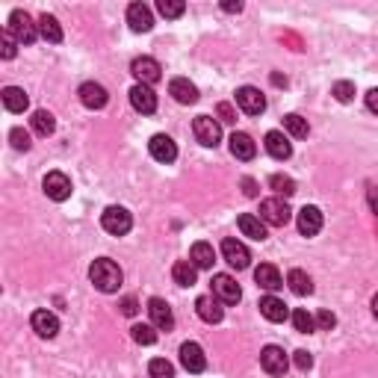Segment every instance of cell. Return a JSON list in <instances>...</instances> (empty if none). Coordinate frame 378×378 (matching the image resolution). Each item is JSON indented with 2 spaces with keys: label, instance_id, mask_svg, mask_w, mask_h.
Returning <instances> with one entry per match:
<instances>
[{
  "label": "cell",
  "instance_id": "obj_1",
  "mask_svg": "<svg viewBox=\"0 0 378 378\" xmlns=\"http://www.w3.org/2000/svg\"><path fill=\"white\" fill-rule=\"evenodd\" d=\"M89 281H92L101 293H115L124 281V272L118 269V263H113L109 257H101L89 266Z\"/></svg>",
  "mask_w": 378,
  "mask_h": 378
},
{
  "label": "cell",
  "instance_id": "obj_2",
  "mask_svg": "<svg viewBox=\"0 0 378 378\" xmlns=\"http://www.w3.org/2000/svg\"><path fill=\"white\" fill-rule=\"evenodd\" d=\"M9 33L18 38V45H33L36 36H38V24H33V18H30L24 9H15L12 15H9Z\"/></svg>",
  "mask_w": 378,
  "mask_h": 378
},
{
  "label": "cell",
  "instance_id": "obj_3",
  "mask_svg": "<svg viewBox=\"0 0 378 378\" xmlns=\"http://www.w3.org/2000/svg\"><path fill=\"white\" fill-rule=\"evenodd\" d=\"M101 225H104L107 234L124 236L133 227V219H131V213H127L124 207H107V210L101 213Z\"/></svg>",
  "mask_w": 378,
  "mask_h": 378
},
{
  "label": "cell",
  "instance_id": "obj_4",
  "mask_svg": "<svg viewBox=\"0 0 378 378\" xmlns=\"http://www.w3.org/2000/svg\"><path fill=\"white\" fill-rule=\"evenodd\" d=\"M42 189L51 201H68L71 198V177L65 172H47L42 181Z\"/></svg>",
  "mask_w": 378,
  "mask_h": 378
},
{
  "label": "cell",
  "instance_id": "obj_5",
  "mask_svg": "<svg viewBox=\"0 0 378 378\" xmlns=\"http://www.w3.org/2000/svg\"><path fill=\"white\" fill-rule=\"evenodd\" d=\"M260 219L272 227H284L290 222V207L284 198H266V201H260Z\"/></svg>",
  "mask_w": 378,
  "mask_h": 378
},
{
  "label": "cell",
  "instance_id": "obj_6",
  "mask_svg": "<svg viewBox=\"0 0 378 378\" xmlns=\"http://www.w3.org/2000/svg\"><path fill=\"white\" fill-rule=\"evenodd\" d=\"M192 133L204 148H216L219 139H222V127H219V122L210 115H198L192 122Z\"/></svg>",
  "mask_w": 378,
  "mask_h": 378
},
{
  "label": "cell",
  "instance_id": "obj_7",
  "mask_svg": "<svg viewBox=\"0 0 378 378\" xmlns=\"http://www.w3.org/2000/svg\"><path fill=\"white\" fill-rule=\"evenodd\" d=\"M236 107H240L245 115H260L266 109V98H263L260 89L240 86V89H236Z\"/></svg>",
  "mask_w": 378,
  "mask_h": 378
},
{
  "label": "cell",
  "instance_id": "obj_8",
  "mask_svg": "<svg viewBox=\"0 0 378 378\" xmlns=\"http://www.w3.org/2000/svg\"><path fill=\"white\" fill-rule=\"evenodd\" d=\"M260 366L269 375H284L287 370H290V361H287V352L281 349V346H266V349L260 352Z\"/></svg>",
  "mask_w": 378,
  "mask_h": 378
},
{
  "label": "cell",
  "instance_id": "obj_9",
  "mask_svg": "<svg viewBox=\"0 0 378 378\" xmlns=\"http://www.w3.org/2000/svg\"><path fill=\"white\" fill-rule=\"evenodd\" d=\"M213 296L222 304H236L243 298V290L231 275H213Z\"/></svg>",
  "mask_w": 378,
  "mask_h": 378
},
{
  "label": "cell",
  "instance_id": "obj_10",
  "mask_svg": "<svg viewBox=\"0 0 378 378\" xmlns=\"http://www.w3.org/2000/svg\"><path fill=\"white\" fill-rule=\"evenodd\" d=\"M148 151H151V157H154L157 163H166V166L177 160V145H175V139L166 136V133L151 136V142H148Z\"/></svg>",
  "mask_w": 378,
  "mask_h": 378
},
{
  "label": "cell",
  "instance_id": "obj_11",
  "mask_svg": "<svg viewBox=\"0 0 378 378\" xmlns=\"http://www.w3.org/2000/svg\"><path fill=\"white\" fill-rule=\"evenodd\" d=\"M222 257L227 260V266H234V269H248V263H252V254H248V248L234 240V236H227L222 243Z\"/></svg>",
  "mask_w": 378,
  "mask_h": 378
},
{
  "label": "cell",
  "instance_id": "obj_12",
  "mask_svg": "<svg viewBox=\"0 0 378 378\" xmlns=\"http://www.w3.org/2000/svg\"><path fill=\"white\" fill-rule=\"evenodd\" d=\"M148 316H151V325L157 331H172L175 328V313L163 298H151V302H148Z\"/></svg>",
  "mask_w": 378,
  "mask_h": 378
},
{
  "label": "cell",
  "instance_id": "obj_13",
  "mask_svg": "<svg viewBox=\"0 0 378 378\" xmlns=\"http://www.w3.org/2000/svg\"><path fill=\"white\" fill-rule=\"evenodd\" d=\"M77 95H80V104L86 109H104L107 101H109V95H107V89L101 83H95V80H89L83 83L80 89H77Z\"/></svg>",
  "mask_w": 378,
  "mask_h": 378
},
{
  "label": "cell",
  "instance_id": "obj_14",
  "mask_svg": "<svg viewBox=\"0 0 378 378\" xmlns=\"http://www.w3.org/2000/svg\"><path fill=\"white\" fill-rule=\"evenodd\" d=\"M131 71H133V77L139 83H145V86H151V83H157L160 80V63L157 59H151V56H139V59H133V65H131Z\"/></svg>",
  "mask_w": 378,
  "mask_h": 378
},
{
  "label": "cell",
  "instance_id": "obj_15",
  "mask_svg": "<svg viewBox=\"0 0 378 378\" xmlns=\"http://www.w3.org/2000/svg\"><path fill=\"white\" fill-rule=\"evenodd\" d=\"M131 104H133L136 113L151 115L154 109H157V95H154V89L145 86V83H136V86L131 89Z\"/></svg>",
  "mask_w": 378,
  "mask_h": 378
},
{
  "label": "cell",
  "instance_id": "obj_16",
  "mask_svg": "<svg viewBox=\"0 0 378 378\" xmlns=\"http://www.w3.org/2000/svg\"><path fill=\"white\" fill-rule=\"evenodd\" d=\"M195 313L201 316V320H204L207 325L222 322V316H225L222 302H219L216 296H198V302H195Z\"/></svg>",
  "mask_w": 378,
  "mask_h": 378
},
{
  "label": "cell",
  "instance_id": "obj_17",
  "mask_svg": "<svg viewBox=\"0 0 378 378\" xmlns=\"http://www.w3.org/2000/svg\"><path fill=\"white\" fill-rule=\"evenodd\" d=\"M30 325H33V331L38 337H45V340H54V337L59 334V320L51 311H36L33 316H30Z\"/></svg>",
  "mask_w": 378,
  "mask_h": 378
},
{
  "label": "cell",
  "instance_id": "obj_18",
  "mask_svg": "<svg viewBox=\"0 0 378 378\" xmlns=\"http://www.w3.org/2000/svg\"><path fill=\"white\" fill-rule=\"evenodd\" d=\"M181 364L186 373H204L207 370V357L204 349L198 343H184L181 346Z\"/></svg>",
  "mask_w": 378,
  "mask_h": 378
},
{
  "label": "cell",
  "instance_id": "obj_19",
  "mask_svg": "<svg viewBox=\"0 0 378 378\" xmlns=\"http://www.w3.org/2000/svg\"><path fill=\"white\" fill-rule=\"evenodd\" d=\"M320 231H322V210L320 207H302L298 210V234L316 236Z\"/></svg>",
  "mask_w": 378,
  "mask_h": 378
},
{
  "label": "cell",
  "instance_id": "obj_20",
  "mask_svg": "<svg viewBox=\"0 0 378 378\" xmlns=\"http://www.w3.org/2000/svg\"><path fill=\"white\" fill-rule=\"evenodd\" d=\"M127 24H131L133 33H148V30L154 27L151 9H148L145 3H131L127 6Z\"/></svg>",
  "mask_w": 378,
  "mask_h": 378
},
{
  "label": "cell",
  "instance_id": "obj_21",
  "mask_svg": "<svg viewBox=\"0 0 378 378\" xmlns=\"http://www.w3.org/2000/svg\"><path fill=\"white\" fill-rule=\"evenodd\" d=\"M263 145H266V151H269V157H275V160H290V157H293L290 139H287L281 131H269V133H266Z\"/></svg>",
  "mask_w": 378,
  "mask_h": 378
},
{
  "label": "cell",
  "instance_id": "obj_22",
  "mask_svg": "<svg viewBox=\"0 0 378 378\" xmlns=\"http://www.w3.org/2000/svg\"><path fill=\"white\" fill-rule=\"evenodd\" d=\"M254 281H257V287H263V290H269V293H275V290H281L284 287V278H281V272L275 269L272 263H260L254 269Z\"/></svg>",
  "mask_w": 378,
  "mask_h": 378
},
{
  "label": "cell",
  "instance_id": "obj_23",
  "mask_svg": "<svg viewBox=\"0 0 378 378\" xmlns=\"http://www.w3.org/2000/svg\"><path fill=\"white\" fill-rule=\"evenodd\" d=\"M236 225H240V231H243V236H252V240H257V243H263L266 236V222L260 216H254V213H243L240 219H236Z\"/></svg>",
  "mask_w": 378,
  "mask_h": 378
},
{
  "label": "cell",
  "instance_id": "obj_24",
  "mask_svg": "<svg viewBox=\"0 0 378 378\" xmlns=\"http://www.w3.org/2000/svg\"><path fill=\"white\" fill-rule=\"evenodd\" d=\"M168 95H172L177 104H195L198 101V89H195V83H189L186 77H175V80L168 83Z\"/></svg>",
  "mask_w": 378,
  "mask_h": 378
},
{
  "label": "cell",
  "instance_id": "obj_25",
  "mask_svg": "<svg viewBox=\"0 0 378 378\" xmlns=\"http://www.w3.org/2000/svg\"><path fill=\"white\" fill-rule=\"evenodd\" d=\"M231 154L236 157V160H254V154H257L254 139L248 133H234L231 136Z\"/></svg>",
  "mask_w": 378,
  "mask_h": 378
},
{
  "label": "cell",
  "instance_id": "obj_26",
  "mask_svg": "<svg viewBox=\"0 0 378 378\" xmlns=\"http://www.w3.org/2000/svg\"><path fill=\"white\" fill-rule=\"evenodd\" d=\"M260 313H263L269 322H284L287 316H290V313H287V304H284L278 296H263V298H260Z\"/></svg>",
  "mask_w": 378,
  "mask_h": 378
},
{
  "label": "cell",
  "instance_id": "obj_27",
  "mask_svg": "<svg viewBox=\"0 0 378 378\" xmlns=\"http://www.w3.org/2000/svg\"><path fill=\"white\" fill-rule=\"evenodd\" d=\"M189 260H192L195 269H213L216 263V252L210 243H195L192 252H189Z\"/></svg>",
  "mask_w": 378,
  "mask_h": 378
},
{
  "label": "cell",
  "instance_id": "obj_28",
  "mask_svg": "<svg viewBox=\"0 0 378 378\" xmlns=\"http://www.w3.org/2000/svg\"><path fill=\"white\" fill-rule=\"evenodd\" d=\"M3 107L9 109V113H24V109L30 107V98H27L24 89L6 86V89H3Z\"/></svg>",
  "mask_w": 378,
  "mask_h": 378
},
{
  "label": "cell",
  "instance_id": "obj_29",
  "mask_svg": "<svg viewBox=\"0 0 378 378\" xmlns=\"http://www.w3.org/2000/svg\"><path fill=\"white\" fill-rule=\"evenodd\" d=\"M38 36L45 38V42H51V45H59L63 42V27H59V21L54 15H42L38 18Z\"/></svg>",
  "mask_w": 378,
  "mask_h": 378
},
{
  "label": "cell",
  "instance_id": "obj_30",
  "mask_svg": "<svg viewBox=\"0 0 378 378\" xmlns=\"http://www.w3.org/2000/svg\"><path fill=\"white\" fill-rule=\"evenodd\" d=\"M30 124H33V131H36L38 136H51V133L56 131V118L47 113V109H36L33 118H30Z\"/></svg>",
  "mask_w": 378,
  "mask_h": 378
},
{
  "label": "cell",
  "instance_id": "obj_31",
  "mask_svg": "<svg viewBox=\"0 0 378 378\" xmlns=\"http://www.w3.org/2000/svg\"><path fill=\"white\" fill-rule=\"evenodd\" d=\"M195 275H198V269L192 266V260H177L172 266V278H175V284H181V287H192Z\"/></svg>",
  "mask_w": 378,
  "mask_h": 378
},
{
  "label": "cell",
  "instance_id": "obj_32",
  "mask_svg": "<svg viewBox=\"0 0 378 378\" xmlns=\"http://www.w3.org/2000/svg\"><path fill=\"white\" fill-rule=\"evenodd\" d=\"M287 284H290V290H293L296 296H311V293H313L311 275L302 272V269H293L290 275H287Z\"/></svg>",
  "mask_w": 378,
  "mask_h": 378
},
{
  "label": "cell",
  "instance_id": "obj_33",
  "mask_svg": "<svg viewBox=\"0 0 378 378\" xmlns=\"http://www.w3.org/2000/svg\"><path fill=\"white\" fill-rule=\"evenodd\" d=\"M284 131L290 133L293 139H304L307 133H311V124H307V118L290 113V115H284Z\"/></svg>",
  "mask_w": 378,
  "mask_h": 378
},
{
  "label": "cell",
  "instance_id": "obj_34",
  "mask_svg": "<svg viewBox=\"0 0 378 378\" xmlns=\"http://www.w3.org/2000/svg\"><path fill=\"white\" fill-rule=\"evenodd\" d=\"M293 325L298 334H313L316 331V316L307 313L304 307H298V311H293Z\"/></svg>",
  "mask_w": 378,
  "mask_h": 378
},
{
  "label": "cell",
  "instance_id": "obj_35",
  "mask_svg": "<svg viewBox=\"0 0 378 378\" xmlns=\"http://www.w3.org/2000/svg\"><path fill=\"white\" fill-rule=\"evenodd\" d=\"M269 186L275 189L278 195H284V198H290L296 192V181H293V177H287V175H272L269 177Z\"/></svg>",
  "mask_w": 378,
  "mask_h": 378
},
{
  "label": "cell",
  "instance_id": "obj_36",
  "mask_svg": "<svg viewBox=\"0 0 378 378\" xmlns=\"http://www.w3.org/2000/svg\"><path fill=\"white\" fill-rule=\"evenodd\" d=\"M148 375L151 378H175V366L166 361V357H154L151 364H148Z\"/></svg>",
  "mask_w": 378,
  "mask_h": 378
},
{
  "label": "cell",
  "instance_id": "obj_37",
  "mask_svg": "<svg viewBox=\"0 0 378 378\" xmlns=\"http://www.w3.org/2000/svg\"><path fill=\"white\" fill-rule=\"evenodd\" d=\"M131 331H133V340L139 343V346H151V343H157V328L154 325H133L131 328Z\"/></svg>",
  "mask_w": 378,
  "mask_h": 378
},
{
  "label": "cell",
  "instance_id": "obj_38",
  "mask_svg": "<svg viewBox=\"0 0 378 378\" xmlns=\"http://www.w3.org/2000/svg\"><path fill=\"white\" fill-rule=\"evenodd\" d=\"M157 9H160L163 18H181L186 12V3H184V0H160Z\"/></svg>",
  "mask_w": 378,
  "mask_h": 378
},
{
  "label": "cell",
  "instance_id": "obj_39",
  "mask_svg": "<svg viewBox=\"0 0 378 378\" xmlns=\"http://www.w3.org/2000/svg\"><path fill=\"white\" fill-rule=\"evenodd\" d=\"M9 142H12L15 151H30V133L24 127H12V131H9Z\"/></svg>",
  "mask_w": 378,
  "mask_h": 378
},
{
  "label": "cell",
  "instance_id": "obj_40",
  "mask_svg": "<svg viewBox=\"0 0 378 378\" xmlns=\"http://www.w3.org/2000/svg\"><path fill=\"white\" fill-rule=\"evenodd\" d=\"M331 95H334V98H337V101H340V104H349L352 98H355V86H352L349 80H340V83H334Z\"/></svg>",
  "mask_w": 378,
  "mask_h": 378
},
{
  "label": "cell",
  "instance_id": "obj_41",
  "mask_svg": "<svg viewBox=\"0 0 378 378\" xmlns=\"http://www.w3.org/2000/svg\"><path fill=\"white\" fill-rule=\"evenodd\" d=\"M15 45H18V38L9 33V30H3V33H0V56H3V59H12V56H15Z\"/></svg>",
  "mask_w": 378,
  "mask_h": 378
},
{
  "label": "cell",
  "instance_id": "obj_42",
  "mask_svg": "<svg viewBox=\"0 0 378 378\" xmlns=\"http://www.w3.org/2000/svg\"><path fill=\"white\" fill-rule=\"evenodd\" d=\"M334 325H337V316L331 311H320V313H316V328H320V331H331Z\"/></svg>",
  "mask_w": 378,
  "mask_h": 378
},
{
  "label": "cell",
  "instance_id": "obj_43",
  "mask_svg": "<svg viewBox=\"0 0 378 378\" xmlns=\"http://www.w3.org/2000/svg\"><path fill=\"white\" fill-rule=\"evenodd\" d=\"M293 364H296V366H298V370H302V373H307V370H311V366H313V357L307 355L304 349H298V352L293 355Z\"/></svg>",
  "mask_w": 378,
  "mask_h": 378
},
{
  "label": "cell",
  "instance_id": "obj_44",
  "mask_svg": "<svg viewBox=\"0 0 378 378\" xmlns=\"http://www.w3.org/2000/svg\"><path fill=\"white\" fill-rule=\"evenodd\" d=\"M216 113H219V118H222V122H227V124H234V122H236V113H234V107H231V104H219V107H216Z\"/></svg>",
  "mask_w": 378,
  "mask_h": 378
},
{
  "label": "cell",
  "instance_id": "obj_45",
  "mask_svg": "<svg viewBox=\"0 0 378 378\" xmlns=\"http://www.w3.org/2000/svg\"><path fill=\"white\" fill-rule=\"evenodd\" d=\"M136 311H139L136 298H124V302H122V313L124 316H136Z\"/></svg>",
  "mask_w": 378,
  "mask_h": 378
},
{
  "label": "cell",
  "instance_id": "obj_46",
  "mask_svg": "<svg viewBox=\"0 0 378 378\" xmlns=\"http://www.w3.org/2000/svg\"><path fill=\"white\" fill-rule=\"evenodd\" d=\"M366 107L378 115V89H370V92H366Z\"/></svg>",
  "mask_w": 378,
  "mask_h": 378
},
{
  "label": "cell",
  "instance_id": "obj_47",
  "mask_svg": "<svg viewBox=\"0 0 378 378\" xmlns=\"http://www.w3.org/2000/svg\"><path fill=\"white\" fill-rule=\"evenodd\" d=\"M366 198H370V207H373L375 216H378V189H375V186H370V189H366Z\"/></svg>",
  "mask_w": 378,
  "mask_h": 378
},
{
  "label": "cell",
  "instance_id": "obj_48",
  "mask_svg": "<svg viewBox=\"0 0 378 378\" xmlns=\"http://www.w3.org/2000/svg\"><path fill=\"white\" fill-rule=\"evenodd\" d=\"M243 186H245V195H257V184L252 181V177H245Z\"/></svg>",
  "mask_w": 378,
  "mask_h": 378
},
{
  "label": "cell",
  "instance_id": "obj_49",
  "mask_svg": "<svg viewBox=\"0 0 378 378\" xmlns=\"http://www.w3.org/2000/svg\"><path fill=\"white\" fill-rule=\"evenodd\" d=\"M222 9H225V12H240L243 3H240V0H236V3H222Z\"/></svg>",
  "mask_w": 378,
  "mask_h": 378
},
{
  "label": "cell",
  "instance_id": "obj_50",
  "mask_svg": "<svg viewBox=\"0 0 378 378\" xmlns=\"http://www.w3.org/2000/svg\"><path fill=\"white\" fill-rule=\"evenodd\" d=\"M373 313H375V320H378V293H375V298H373Z\"/></svg>",
  "mask_w": 378,
  "mask_h": 378
}]
</instances>
